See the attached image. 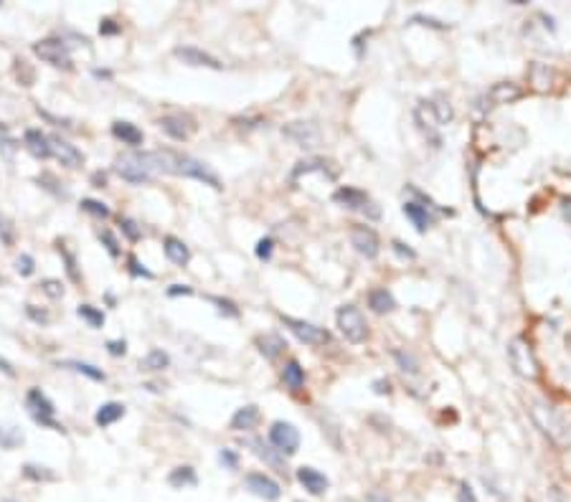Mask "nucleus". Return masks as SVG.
I'll return each instance as SVG.
<instances>
[{
	"instance_id": "1",
	"label": "nucleus",
	"mask_w": 571,
	"mask_h": 502,
	"mask_svg": "<svg viewBox=\"0 0 571 502\" xmlns=\"http://www.w3.org/2000/svg\"><path fill=\"white\" fill-rule=\"evenodd\" d=\"M145 160L147 165L160 172H168V175H178V178H193L199 183L208 185L213 191H221V178L211 168L203 163V160H196L193 155L188 152H180L173 150V147H163V150H153V152H145Z\"/></svg>"
},
{
	"instance_id": "2",
	"label": "nucleus",
	"mask_w": 571,
	"mask_h": 502,
	"mask_svg": "<svg viewBox=\"0 0 571 502\" xmlns=\"http://www.w3.org/2000/svg\"><path fill=\"white\" fill-rule=\"evenodd\" d=\"M335 323H338L340 335L346 337L348 343L361 345L368 337V325H365L363 312L356 307V304H343L335 312Z\"/></svg>"
},
{
	"instance_id": "3",
	"label": "nucleus",
	"mask_w": 571,
	"mask_h": 502,
	"mask_svg": "<svg viewBox=\"0 0 571 502\" xmlns=\"http://www.w3.org/2000/svg\"><path fill=\"white\" fill-rule=\"evenodd\" d=\"M26 406H28V414H31V419H34L39 426H46V429H53V431H67L59 421H56V419H53V416H56V406H53V401L41 388L28 391V393H26Z\"/></svg>"
},
{
	"instance_id": "4",
	"label": "nucleus",
	"mask_w": 571,
	"mask_h": 502,
	"mask_svg": "<svg viewBox=\"0 0 571 502\" xmlns=\"http://www.w3.org/2000/svg\"><path fill=\"white\" fill-rule=\"evenodd\" d=\"M34 53L39 56L41 61L51 64L53 69H69L74 67L72 61V51H69V43L64 39H56V36H48V39H41L34 43Z\"/></svg>"
},
{
	"instance_id": "5",
	"label": "nucleus",
	"mask_w": 571,
	"mask_h": 502,
	"mask_svg": "<svg viewBox=\"0 0 571 502\" xmlns=\"http://www.w3.org/2000/svg\"><path fill=\"white\" fill-rule=\"evenodd\" d=\"M508 358H511L513 370H516L520 378H536L538 376L536 355H533L531 343H528L525 337H516V340L508 345Z\"/></svg>"
},
{
	"instance_id": "6",
	"label": "nucleus",
	"mask_w": 571,
	"mask_h": 502,
	"mask_svg": "<svg viewBox=\"0 0 571 502\" xmlns=\"http://www.w3.org/2000/svg\"><path fill=\"white\" fill-rule=\"evenodd\" d=\"M282 325H285L287 330L293 332L295 337H297L300 343L305 345H328L330 343V332L325 330V327H318V325L312 323H305V320H297V318H290V315H282Z\"/></svg>"
},
{
	"instance_id": "7",
	"label": "nucleus",
	"mask_w": 571,
	"mask_h": 502,
	"mask_svg": "<svg viewBox=\"0 0 571 502\" xmlns=\"http://www.w3.org/2000/svg\"><path fill=\"white\" fill-rule=\"evenodd\" d=\"M117 172H120L122 180H127V183H133V185L147 183V180L153 178V168L147 165L145 152H133V155L120 158L117 160Z\"/></svg>"
},
{
	"instance_id": "8",
	"label": "nucleus",
	"mask_w": 571,
	"mask_h": 502,
	"mask_svg": "<svg viewBox=\"0 0 571 502\" xmlns=\"http://www.w3.org/2000/svg\"><path fill=\"white\" fill-rule=\"evenodd\" d=\"M269 444L279 454L293 456L300 449V431L290 421H274L272 429H269Z\"/></svg>"
},
{
	"instance_id": "9",
	"label": "nucleus",
	"mask_w": 571,
	"mask_h": 502,
	"mask_svg": "<svg viewBox=\"0 0 571 502\" xmlns=\"http://www.w3.org/2000/svg\"><path fill=\"white\" fill-rule=\"evenodd\" d=\"M332 201L338 205H343V208H348V211H371V216L376 218L379 216V208H371L373 201L368 198V193L361 191V188H351V185H343V188H338V191L332 193Z\"/></svg>"
},
{
	"instance_id": "10",
	"label": "nucleus",
	"mask_w": 571,
	"mask_h": 502,
	"mask_svg": "<svg viewBox=\"0 0 571 502\" xmlns=\"http://www.w3.org/2000/svg\"><path fill=\"white\" fill-rule=\"evenodd\" d=\"M351 244L356 246V251H358L361 257H365V259H376L381 254L379 233L373 231L371 226H365V224H356L351 229Z\"/></svg>"
},
{
	"instance_id": "11",
	"label": "nucleus",
	"mask_w": 571,
	"mask_h": 502,
	"mask_svg": "<svg viewBox=\"0 0 571 502\" xmlns=\"http://www.w3.org/2000/svg\"><path fill=\"white\" fill-rule=\"evenodd\" d=\"M282 135L290 137L295 145L300 147H315L320 142V127L315 122H305V119H297V122H290V125L282 127Z\"/></svg>"
},
{
	"instance_id": "12",
	"label": "nucleus",
	"mask_w": 571,
	"mask_h": 502,
	"mask_svg": "<svg viewBox=\"0 0 571 502\" xmlns=\"http://www.w3.org/2000/svg\"><path fill=\"white\" fill-rule=\"evenodd\" d=\"M244 482H246V489H249L252 495L262 497V500H267V502H274L282 497V487H279V482H274L272 477L264 475V472H249Z\"/></svg>"
},
{
	"instance_id": "13",
	"label": "nucleus",
	"mask_w": 571,
	"mask_h": 502,
	"mask_svg": "<svg viewBox=\"0 0 571 502\" xmlns=\"http://www.w3.org/2000/svg\"><path fill=\"white\" fill-rule=\"evenodd\" d=\"M158 125L168 137L178 140V142H183L196 133V122L188 114H166V117H160Z\"/></svg>"
},
{
	"instance_id": "14",
	"label": "nucleus",
	"mask_w": 571,
	"mask_h": 502,
	"mask_svg": "<svg viewBox=\"0 0 571 502\" xmlns=\"http://www.w3.org/2000/svg\"><path fill=\"white\" fill-rule=\"evenodd\" d=\"M175 59H180L183 64H188V67H203V69H224V64H221L216 56H211L208 51H203V48L199 46H178L175 48Z\"/></svg>"
},
{
	"instance_id": "15",
	"label": "nucleus",
	"mask_w": 571,
	"mask_h": 502,
	"mask_svg": "<svg viewBox=\"0 0 571 502\" xmlns=\"http://www.w3.org/2000/svg\"><path fill=\"white\" fill-rule=\"evenodd\" d=\"M48 142H51V155L59 160L61 165L79 168L81 163H84V155H81V150H76V147H74L72 142H67V140H61L59 135L48 137Z\"/></svg>"
},
{
	"instance_id": "16",
	"label": "nucleus",
	"mask_w": 571,
	"mask_h": 502,
	"mask_svg": "<svg viewBox=\"0 0 571 502\" xmlns=\"http://www.w3.org/2000/svg\"><path fill=\"white\" fill-rule=\"evenodd\" d=\"M297 480H300V484L310 492V495H325L328 477L323 475V472H318L315 467H300L297 469Z\"/></svg>"
},
{
	"instance_id": "17",
	"label": "nucleus",
	"mask_w": 571,
	"mask_h": 502,
	"mask_svg": "<svg viewBox=\"0 0 571 502\" xmlns=\"http://www.w3.org/2000/svg\"><path fill=\"white\" fill-rule=\"evenodd\" d=\"M112 135L127 147H140V145H142V140H145L142 130H140L137 125H133V122H125V119H117V122H112Z\"/></svg>"
},
{
	"instance_id": "18",
	"label": "nucleus",
	"mask_w": 571,
	"mask_h": 502,
	"mask_svg": "<svg viewBox=\"0 0 571 502\" xmlns=\"http://www.w3.org/2000/svg\"><path fill=\"white\" fill-rule=\"evenodd\" d=\"M23 142H26L28 152H31L34 158H39V160L51 158V142H48L46 135L41 133V130H36V127H31V130L23 133Z\"/></svg>"
},
{
	"instance_id": "19",
	"label": "nucleus",
	"mask_w": 571,
	"mask_h": 502,
	"mask_svg": "<svg viewBox=\"0 0 571 502\" xmlns=\"http://www.w3.org/2000/svg\"><path fill=\"white\" fill-rule=\"evenodd\" d=\"M262 414H260V406H254V403H249V406H241V409H236V414L231 416V426L234 431H252L257 429V423H260Z\"/></svg>"
},
{
	"instance_id": "20",
	"label": "nucleus",
	"mask_w": 571,
	"mask_h": 502,
	"mask_svg": "<svg viewBox=\"0 0 571 502\" xmlns=\"http://www.w3.org/2000/svg\"><path fill=\"white\" fill-rule=\"evenodd\" d=\"M332 165H335V163H330V160H325V158L300 160L293 170V180H297L300 175H307V172H325V175L335 178V175H338V168H332Z\"/></svg>"
},
{
	"instance_id": "21",
	"label": "nucleus",
	"mask_w": 571,
	"mask_h": 502,
	"mask_svg": "<svg viewBox=\"0 0 571 502\" xmlns=\"http://www.w3.org/2000/svg\"><path fill=\"white\" fill-rule=\"evenodd\" d=\"M523 97V89H520L518 84H513V81H500V84H495L488 92V100L492 102L490 107L495 104H511V102L520 100Z\"/></svg>"
},
{
	"instance_id": "22",
	"label": "nucleus",
	"mask_w": 571,
	"mask_h": 502,
	"mask_svg": "<svg viewBox=\"0 0 571 502\" xmlns=\"http://www.w3.org/2000/svg\"><path fill=\"white\" fill-rule=\"evenodd\" d=\"M401 211H404V216L409 218L414 224V229H417L419 233H424L429 226L434 224V218L429 216V211H426V205H419L414 203V201H406L404 205H401Z\"/></svg>"
},
{
	"instance_id": "23",
	"label": "nucleus",
	"mask_w": 571,
	"mask_h": 502,
	"mask_svg": "<svg viewBox=\"0 0 571 502\" xmlns=\"http://www.w3.org/2000/svg\"><path fill=\"white\" fill-rule=\"evenodd\" d=\"M249 449L260 456V459H264L272 469H277V472H287V464H285V459L279 456V452L274 449V447H269V444H264L262 439H252V442H249Z\"/></svg>"
},
{
	"instance_id": "24",
	"label": "nucleus",
	"mask_w": 571,
	"mask_h": 502,
	"mask_svg": "<svg viewBox=\"0 0 571 502\" xmlns=\"http://www.w3.org/2000/svg\"><path fill=\"white\" fill-rule=\"evenodd\" d=\"M163 251H166V257L170 259L175 266H186L188 262H191V249H188L178 236L163 238Z\"/></svg>"
},
{
	"instance_id": "25",
	"label": "nucleus",
	"mask_w": 571,
	"mask_h": 502,
	"mask_svg": "<svg viewBox=\"0 0 571 502\" xmlns=\"http://www.w3.org/2000/svg\"><path fill=\"white\" fill-rule=\"evenodd\" d=\"M368 307H371L376 315H386V312L396 310V299L389 290L384 287H376V290L368 292Z\"/></svg>"
},
{
	"instance_id": "26",
	"label": "nucleus",
	"mask_w": 571,
	"mask_h": 502,
	"mask_svg": "<svg viewBox=\"0 0 571 502\" xmlns=\"http://www.w3.org/2000/svg\"><path fill=\"white\" fill-rule=\"evenodd\" d=\"M417 122H419V127L424 130L426 133V137L432 140L434 142V147H439V135L434 133V127H439V122L434 119V114H432V109H429V102H419V107H417Z\"/></svg>"
},
{
	"instance_id": "27",
	"label": "nucleus",
	"mask_w": 571,
	"mask_h": 502,
	"mask_svg": "<svg viewBox=\"0 0 571 502\" xmlns=\"http://www.w3.org/2000/svg\"><path fill=\"white\" fill-rule=\"evenodd\" d=\"M125 416V406L117 401H109V403H102L100 409H97V414H94V423L97 426H112L114 421H120V419Z\"/></svg>"
},
{
	"instance_id": "28",
	"label": "nucleus",
	"mask_w": 571,
	"mask_h": 502,
	"mask_svg": "<svg viewBox=\"0 0 571 502\" xmlns=\"http://www.w3.org/2000/svg\"><path fill=\"white\" fill-rule=\"evenodd\" d=\"M168 484L175 489H186V487H196L199 484V477H196V469L183 464V467H175L170 475H168Z\"/></svg>"
},
{
	"instance_id": "29",
	"label": "nucleus",
	"mask_w": 571,
	"mask_h": 502,
	"mask_svg": "<svg viewBox=\"0 0 571 502\" xmlns=\"http://www.w3.org/2000/svg\"><path fill=\"white\" fill-rule=\"evenodd\" d=\"M282 381L290 391H300L305 386V368L297 360H287L285 368H282Z\"/></svg>"
},
{
	"instance_id": "30",
	"label": "nucleus",
	"mask_w": 571,
	"mask_h": 502,
	"mask_svg": "<svg viewBox=\"0 0 571 502\" xmlns=\"http://www.w3.org/2000/svg\"><path fill=\"white\" fill-rule=\"evenodd\" d=\"M257 348H260V353L267 360H274V358H279L282 351H285V340L279 335H260L257 337Z\"/></svg>"
},
{
	"instance_id": "31",
	"label": "nucleus",
	"mask_w": 571,
	"mask_h": 502,
	"mask_svg": "<svg viewBox=\"0 0 571 502\" xmlns=\"http://www.w3.org/2000/svg\"><path fill=\"white\" fill-rule=\"evenodd\" d=\"M59 368L76 370V373L87 376L89 381H97V384H102V381H105V373H102V370L97 368V365H92V363H81V360H64V363H59Z\"/></svg>"
},
{
	"instance_id": "32",
	"label": "nucleus",
	"mask_w": 571,
	"mask_h": 502,
	"mask_svg": "<svg viewBox=\"0 0 571 502\" xmlns=\"http://www.w3.org/2000/svg\"><path fill=\"white\" fill-rule=\"evenodd\" d=\"M429 109H432V114H434V119L439 122V127H442V125H450L452 119H455V109H452V104L445 100V97L429 100Z\"/></svg>"
},
{
	"instance_id": "33",
	"label": "nucleus",
	"mask_w": 571,
	"mask_h": 502,
	"mask_svg": "<svg viewBox=\"0 0 571 502\" xmlns=\"http://www.w3.org/2000/svg\"><path fill=\"white\" fill-rule=\"evenodd\" d=\"M140 365H142L145 370H163L170 365V355H168L166 351H160V348H153V351L142 358V363Z\"/></svg>"
},
{
	"instance_id": "34",
	"label": "nucleus",
	"mask_w": 571,
	"mask_h": 502,
	"mask_svg": "<svg viewBox=\"0 0 571 502\" xmlns=\"http://www.w3.org/2000/svg\"><path fill=\"white\" fill-rule=\"evenodd\" d=\"M23 477L31 480V482H53L56 472H51L48 467H41V464H23Z\"/></svg>"
},
{
	"instance_id": "35",
	"label": "nucleus",
	"mask_w": 571,
	"mask_h": 502,
	"mask_svg": "<svg viewBox=\"0 0 571 502\" xmlns=\"http://www.w3.org/2000/svg\"><path fill=\"white\" fill-rule=\"evenodd\" d=\"M56 249H59V254H61V259H64V266H67V274H69V279H72L74 285H79L81 282V274H79V264H76V257H74L72 251L67 249V246L61 244H56Z\"/></svg>"
},
{
	"instance_id": "36",
	"label": "nucleus",
	"mask_w": 571,
	"mask_h": 502,
	"mask_svg": "<svg viewBox=\"0 0 571 502\" xmlns=\"http://www.w3.org/2000/svg\"><path fill=\"white\" fill-rule=\"evenodd\" d=\"M76 315H79L84 323H89V327H102V325H105V312L92 307V304H79V307H76Z\"/></svg>"
},
{
	"instance_id": "37",
	"label": "nucleus",
	"mask_w": 571,
	"mask_h": 502,
	"mask_svg": "<svg viewBox=\"0 0 571 502\" xmlns=\"http://www.w3.org/2000/svg\"><path fill=\"white\" fill-rule=\"evenodd\" d=\"M23 444V434L15 426H0V447L3 449H15Z\"/></svg>"
},
{
	"instance_id": "38",
	"label": "nucleus",
	"mask_w": 571,
	"mask_h": 502,
	"mask_svg": "<svg viewBox=\"0 0 571 502\" xmlns=\"http://www.w3.org/2000/svg\"><path fill=\"white\" fill-rule=\"evenodd\" d=\"M36 183L41 185V188H43V191H48V193H53V196H56V198H69V193L64 191V188H59V180L53 178L51 172H41L39 178H36Z\"/></svg>"
},
{
	"instance_id": "39",
	"label": "nucleus",
	"mask_w": 571,
	"mask_h": 502,
	"mask_svg": "<svg viewBox=\"0 0 571 502\" xmlns=\"http://www.w3.org/2000/svg\"><path fill=\"white\" fill-rule=\"evenodd\" d=\"M81 211L89 213V216H94V218H109V208H107L102 201H94V198L81 201Z\"/></svg>"
},
{
	"instance_id": "40",
	"label": "nucleus",
	"mask_w": 571,
	"mask_h": 502,
	"mask_svg": "<svg viewBox=\"0 0 571 502\" xmlns=\"http://www.w3.org/2000/svg\"><path fill=\"white\" fill-rule=\"evenodd\" d=\"M394 358H396L398 368L404 370V373H412V376H417L419 373V363L414 355H409V353H404V351H394Z\"/></svg>"
},
{
	"instance_id": "41",
	"label": "nucleus",
	"mask_w": 571,
	"mask_h": 502,
	"mask_svg": "<svg viewBox=\"0 0 571 502\" xmlns=\"http://www.w3.org/2000/svg\"><path fill=\"white\" fill-rule=\"evenodd\" d=\"M15 76H18V81L23 86H31V84H34V79H36L34 69L28 67V61H23V59L15 61Z\"/></svg>"
},
{
	"instance_id": "42",
	"label": "nucleus",
	"mask_w": 571,
	"mask_h": 502,
	"mask_svg": "<svg viewBox=\"0 0 571 502\" xmlns=\"http://www.w3.org/2000/svg\"><path fill=\"white\" fill-rule=\"evenodd\" d=\"M120 226H122V233H125L130 241H140V238H142V231H140V226L135 224L133 218L120 216Z\"/></svg>"
},
{
	"instance_id": "43",
	"label": "nucleus",
	"mask_w": 571,
	"mask_h": 502,
	"mask_svg": "<svg viewBox=\"0 0 571 502\" xmlns=\"http://www.w3.org/2000/svg\"><path fill=\"white\" fill-rule=\"evenodd\" d=\"M216 307H219L221 315H226V318H239V307L231 302V299H224V297H208Z\"/></svg>"
},
{
	"instance_id": "44",
	"label": "nucleus",
	"mask_w": 571,
	"mask_h": 502,
	"mask_svg": "<svg viewBox=\"0 0 571 502\" xmlns=\"http://www.w3.org/2000/svg\"><path fill=\"white\" fill-rule=\"evenodd\" d=\"M0 241H3V246H13L15 244L13 224H11L8 218H3V216H0Z\"/></svg>"
},
{
	"instance_id": "45",
	"label": "nucleus",
	"mask_w": 571,
	"mask_h": 502,
	"mask_svg": "<svg viewBox=\"0 0 571 502\" xmlns=\"http://www.w3.org/2000/svg\"><path fill=\"white\" fill-rule=\"evenodd\" d=\"M15 269H18V274L20 277H31L36 271V262H34V257L31 254H20L18 257V262H15Z\"/></svg>"
},
{
	"instance_id": "46",
	"label": "nucleus",
	"mask_w": 571,
	"mask_h": 502,
	"mask_svg": "<svg viewBox=\"0 0 571 502\" xmlns=\"http://www.w3.org/2000/svg\"><path fill=\"white\" fill-rule=\"evenodd\" d=\"M100 241L105 244V249L109 251V257H120V244H117V238H114V233L109 231V229L100 231Z\"/></svg>"
},
{
	"instance_id": "47",
	"label": "nucleus",
	"mask_w": 571,
	"mask_h": 502,
	"mask_svg": "<svg viewBox=\"0 0 571 502\" xmlns=\"http://www.w3.org/2000/svg\"><path fill=\"white\" fill-rule=\"evenodd\" d=\"M41 290L46 292L51 299L64 297V285H61L59 279H43V282H41Z\"/></svg>"
},
{
	"instance_id": "48",
	"label": "nucleus",
	"mask_w": 571,
	"mask_h": 502,
	"mask_svg": "<svg viewBox=\"0 0 571 502\" xmlns=\"http://www.w3.org/2000/svg\"><path fill=\"white\" fill-rule=\"evenodd\" d=\"M26 315H28V320H34L36 325H48V323H51V315H48L46 310L36 307V304H26Z\"/></svg>"
},
{
	"instance_id": "49",
	"label": "nucleus",
	"mask_w": 571,
	"mask_h": 502,
	"mask_svg": "<svg viewBox=\"0 0 571 502\" xmlns=\"http://www.w3.org/2000/svg\"><path fill=\"white\" fill-rule=\"evenodd\" d=\"M0 147H3L8 155H11V152L18 147V145H15L13 135H11V130H8V125H3V122H0Z\"/></svg>"
},
{
	"instance_id": "50",
	"label": "nucleus",
	"mask_w": 571,
	"mask_h": 502,
	"mask_svg": "<svg viewBox=\"0 0 571 502\" xmlns=\"http://www.w3.org/2000/svg\"><path fill=\"white\" fill-rule=\"evenodd\" d=\"M122 34V26L114 18H102L100 20V36H117Z\"/></svg>"
},
{
	"instance_id": "51",
	"label": "nucleus",
	"mask_w": 571,
	"mask_h": 502,
	"mask_svg": "<svg viewBox=\"0 0 571 502\" xmlns=\"http://www.w3.org/2000/svg\"><path fill=\"white\" fill-rule=\"evenodd\" d=\"M127 264H130V274H133V277H145V279H153V271H150V269H145V266L140 264V262H137V257H130V259H127Z\"/></svg>"
},
{
	"instance_id": "52",
	"label": "nucleus",
	"mask_w": 571,
	"mask_h": 502,
	"mask_svg": "<svg viewBox=\"0 0 571 502\" xmlns=\"http://www.w3.org/2000/svg\"><path fill=\"white\" fill-rule=\"evenodd\" d=\"M219 462L224 464V467H229V469H236V467H239V456H236V452H231V449H221L219 452Z\"/></svg>"
},
{
	"instance_id": "53",
	"label": "nucleus",
	"mask_w": 571,
	"mask_h": 502,
	"mask_svg": "<svg viewBox=\"0 0 571 502\" xmlns=\"http://www.w3.org/2000/svg\"><path fill=\"white\" fill-rule=\"evenodd\" d=\"M272 249H274V241H272V238H269V236H267V238H260V244H257V257L264 259V262H267V259L272 257Z\"/></svg>"
},
{
	"instance_id": "54",
	"label": "nucleus",
	"mask_w": 571,
	"mask_h": 502,
	"mask_svg": "<svg viewBox=\"0 0 571 502\" xmlns=\"http://www.w3.org/2000/svg\"><path fill=\"white\" fill-rule=\"evenodd\" d=\"M107 353H109V355H114V358L125 355L127 343H125V340H109V343H107Z\"/></svg>"
},
{
	"instance_id": "55",
	"label": "nucleus",
	"mask_w": 571,
	"mask_h": 502,
	"mask_svg": "<svg viewBox=\"0 0 571 502\" xmlns=\"http://www.w3.org/2000/svg\"><path fill=\"white\" fill-rule=\"evenodd\" d=\"M394 251H396L398 257H404V259H417V254H414V249H409L406 244H401V241H394Z\"/></svg>"
},
{
	"instance_id": "56",
	"label": "nucleus",
	"mask_w": 571,
	"mask_h": 502,
	"mask_svg": "<svg viewBox=\"0 0 571 502\" xmlns=\"http://www.w3.org/2000/svg\"><path fill=\"white\" fill-rule=\"evenodd\" d=\"M191 287L188 285H173V287H168V297H180V294H191Z\"/></svg>"
},
{
	"instance_id": "57",
	"label": "nucleus",
	"mask_w": 571,
	"mask_h": 502,
	"mask_svg": "<svg viewBox=\"0 0 571 502\" xmlns=\"http://www.w3.org/2000/svg\"><path fill=\"white\" fill-rule=\"evenodd\" d=\"M414 23H424V26H432V28H445V23H439V20H434V18H424V15H414Z\"/></svg>"
},
{
	"instance_id": "58",
	"label": "nucleus",
	"mask_w": 571,
	"mask_h": 502,
	"mask_svg": "<svg viewBox=\"0 0 571 502\" xmlns=\"http://www.w3.org/2000/svg\"><path fill=\"white\" fill-rule=\"evenodd\" d=\"M0 373H6V376H11V378L15 376V368H13L11 363H8L6 358H0Z\"/></svg>"
},
{
	"instance_id": "59",
	"label": "nucleus",
	"mask_w": 571,
	"mask_h": 502,
	"mask_svg": "<svg viewBox=\"0 0 571 502\" xmlns=\"http://www.w3.org/2000/svg\"><path fill=\"white\" fill-rule=\"evenodd\" d=\"M92 183H94V188H105V185H107V175H105V172H94Z\"/></svg>"
},
{
	"instance_id": "60",
	"label": "nucleus",
	"mask_w": 571,
	"mask_h": 502,
	"mask_svg": "<svg viewBox=\"0 0 571 502\" xmlns=\"http://www.w3.org/2000/svg\"><path fill=\"white\" fill-rule=\"evenodd\" d=\"M373 386H376V393H389V391H391L389 388V381H376Z\"/></svg>"
},
{
	"instance_id": "61",
	"label": "nucleus",
	"mask_w": 571,
	"mask_h": 502,
	"mask_svg": "<svg viewBox=\"0 0 571 502\" xmlns=\"http://www.w3.org/2000/svg\"><path fill=\"white\" fill-rule=\"evenodd\" d=\"M365 502H389L384 495H379V492H371V495L365 497Z\"/></svg>"
},
{
	"instance_id": "62",
	"label": "nucleus",
	"mask_w": 571,
	"mask_h": 502,
	"mask_svg": "<svg viewBox=\"0 0 571 502\" xmlns=\"http://www.w3.org/2000/svg\"><path fill=\"white\" fill-rule=\"evenodd\" d=\"M528 502H533V500H528Z\"/></svg>"
}]
</instances>
